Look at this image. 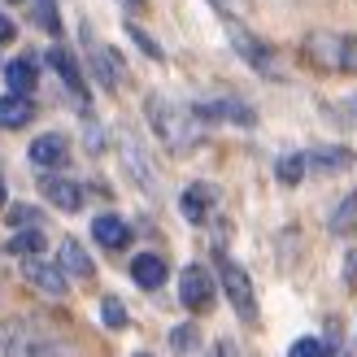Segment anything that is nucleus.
I'll return each instance as SVG.
<instances>
[{
	"label": "nucleus",
	"mask_w": 357,
	"mask_h": 357,
	"mask_svg": "<svg viewBox=\"0 0 357 357\" xmlns=\"http://www.w3.org/2000/svg\"><path fill=\"white\" fill-rule=\"evenodd\" d=\"M144 114L153 122L157 139H162L170 153H188V149L201 144V122L205 118L196 114V109H183V105H174L166 96H149L144 100Z\"/></svg>",
	"instance_id": "obj_1"
},
{
	"label": "nucleus",
	"mask_w": 357,
	"mask_h": 357,
	"mask_svg": "<svg viewBox=\"0 0 357 357\" xmlns=\"http://www.w3.org/2000/svg\"><path fill=\"white\" fill-rule=\"evenodd\" d=\"M349 40L353 35H340V31H310L301 52L314 70H340L344 75V61H349Z\"/></svg>",
	"instance_id": "obj_2"
},
{
	"label": "nucleus",
	"mask_w": 357,
	"mask_h": 357,
	"mask_svg": "<svg viewBox=\"0 0 357 357\" xmlns=\"http://www.w3.org/2000/svg\"><path fill=\"white\" fill-rule=\"evenodd\" d=\"M218 279H222V288H227L231 310H236L244 323H253V318H257V301H253V279L244 275V266L231 261V257H218Z\"/></svg>",
	"instance_id": "obj_3"
},
{
	"label": "nucleus",
	"mask_w": 357,
	"mask_h": 357,
	"mask_svg": "<svg viewBox=\"0 0 357 357\" xmlns=\"http://www.w3.org/2000/svg\"><path fill=\"white\" fill-rule=\"evenodd\" d=\"M227 35H231V44H236V52L257 70V75H266V79H283V70H279V61H275V48L271 44H261V40H253L244 26H236V22H227Z\"/></svg>",
	"instance_id": "obj_4"
},
{
	"label": "nucleus",
	"mask_w": 357,
	"mask_h": 357,
	"mask_svg": "<svg viewBox=\"0 0 357 357\" xmlns=\"http://www.w3.org/2000/svg\"><path fill=\"white\" fill-rule=\"evenodd\" d=\"M178 301H183L192 314L213 310V279H209L205 266H183V275H178Z\"/></svg>",
	"instance_id": "obj_5"
},
{
	"label": "nucleus",
	"mask_w": 357,
	"mask_h": 357,
	"mask_svg": "<svg viewBox=\"0 0 357 357\" xmlns=\"http://www.w3.org/2000/svg\"><path fill=\"white\" fill-rule=\"evenodd\" d=\"M22 275H26V283L35 292H44V296H66L70 292V279H66V271H61V261H44V257H26L22 261Z\"/></svg>",
	"instance_id": "obj_6"
},
{
	"label": "nucleus",
	"mask_w": 357,
	"mask_h": 357,
	"mask_svg": "<svg viewBox=\"0 0 357 357\" xmlns=\"http://www.w3.org/2000/svg\"><path fill=\"white\" fill-rule=\"evenodd\" d=\"M9 357H70V349L61 340H52V335H40V331H31L26 323H17Z\"/></svg>",
	"instance_id": "obj_7"
},
{
	"label": "nucleus",
	"mask_w": 357,
	"mask_h": 357,
	"mask_svg": "<svg viewBox=\"0 0 357 357\" xmlns=\"http://www.w3.org/2000/svg\"><path fill=\"white\" fill-rule=\"evenodd\" d=\"M196 114H201L205 122H236V127H257V114L248 109L244 100H231V96H222V100H205V105H196Z\"/></svg>",
	"instance_id": "obj_8"
},
{
	"label": "nucleus",
	"mask_w": 357,
	"mask_h": 357,
	"mask_svg": "<svg viewBox=\"0 0 357 357\" xmlns=\"http://www.w3.org/2000/svg\"><path fill=\"white\" fill-rule=\"evenodd\" d=\"M166 275H170V266H166V257H157V253H139V257L131 261V279H135L144 292H157V288L166 283Z\"/></svg>",
	"instance_id": "obj_9"
},
{
	"label": "nucleus",
	"mask_w": 357,
	"mask_h": 357,
	"mask_svg": "<svg viewBox=\"0 0 357 357\" xmlns=\"http://www.w3.org/2000/svg\"><path fill=\"white\" fill-rule=\"evenodd\" d=\"M122 166H127V174H131V178H135V183L144 188L149 196L157 192V178H153V170H149V157H144V149H139L131 135L122 139Z\"/></svg>",
	"instance_id": "obj_10"
},
{
	"label": "nucleus",
	"mask_w": 357,
	"mask_h": 357,
	"mask_svg": "<svg viewBox=\"0 0 357 357\" xmlns=\"http://www.w3.org/2000/svg\"><path fill=\"white\" fill-rule=\"evenodd\" d=\"M44 196H48V201L52 205H57V209H66V213H75V209H83V188L79 183H70V178H44Z\"/></svg>",
	"instance_id": "obj_11"
},
{
	"label": "nucleus",
	"mask_w": 357,
	"mask_h": 357,
	"mask_svg": "<svg viewBox=\"0 0 357 357\" xmlns=\"http://www.w3.org/2000/svg\"><path fill=\"white\" fill-rule=\"evenodd\" d=\"M305 157H310V170H318V174H344L357 166V157L349 149H314Z\"/></svg>",
	"instance_id": "obj_12"
},
{
	"label": "nucleus",
	"mask_w": 357,
	"mask_h": 357,
	"mask_svg": "<svg viewBox=\"0 0 357 357\" xmlns=\"http://www.w3.org/2000/svg\"><path fill=\"white\" fill-rule=\"evenodd\" d=\"M209 205H213V188L209 183H192L183 196H178V209H183L188 222H205L209 218Z\"/></svg>",
	"instance_id": "obj_13"
},
{
	"label": "nucleus",
	"mask_w": 357,
	"mask_h": 357,
	"mask_svg": "<svg viewBox=\"0 0 357 357\" xmlns=\"http://www.w3.org/2000/svg\"><path fill=\"white\" fill-rule=\"evenodd\" d=\"M31 118H35V105H31L26 96H17V92L0 96V127H5V131H17V127H26Z\"/></svg>",
	"instance_id": "obj_14"
},
{
	"label": "nucleus",
	"mask_w": 357,
	"mask_h": 357,
	"mask_svg": "<svg viewBox=\"0 0 357 357\" xmlns=\"http://www.w3.org/2000/svg\"><path fill=\"white\" fill-rule=\"evenodd\" d=\"M92 236H96L105 248H127V244H131V227L122 222V218H114V213H100V218L92 222Z\"/></svg>",
	"instance_id": "obj_15"
},
{
	"label": "nucleus",
	"mask_w": 357,
	"mask_h": 357,
	"mask_svg": "<svg viewBox=\"0 0 357 357\" xmlns=\"http://www.w3.org/2000/svg\"><path fill=\"white\" fill-rule=\"evenodd\" d=\"M31 162L35 166H61L66 162V135H57V131H48V135H40V139H35V144H31Z\"/></svg>",
	"instance_id": "obj_16"
},
{
	"label": "nucleus",
	"mask_w": 357,
	"mask_h": 357,
	"mask_svg": "<svg viewBox=\"0 0 357 357\" xmlns=\"http://www.w3.org/2000/svg\"><path fill=\"white\" fill-rule=\"evenodd\" d=\"M61 271L75 279H92V257L83 253L79 240H61Z\"/></svg>",
	"instance_id": "obj_17"
},
{
	"label": "nucleus",
	"mask_w": 357,
	"mask_h": 357,
	"mask_svg": "<svg viewBox=\"0 0 357 357\" xmlns=\"http://www.w3.org/2000/svg\"><path fill=\"white\" fill-rule=\"evenodd\" d=\"M48 66H52V70H57V75L66 79V87H70L75 96L83 92V75H79V66H75V57H70L66 48H52V52H48Z\"/></svg>",
	"instance_id": "obj_18"
},
{
	"label": "nucleus",
	"mask_w": 357,
	"mask_h": 357,
	"mask_svg": "<svg viewBox=\"0 0 357 357\" xmlns=\"http://www.w3.org/2000/svg\"><path fill=\"white\" fill-rule=\"evenodd\" d=\"M5 79H9V87H13L17 96H31V87H35V66H31L26 57H17V61L5 66Z\"/></svg>",
	"instance_id": "obj_19"
},
{
	"label": "nucleus",
	"mask_w": 357,
	"mask_h": 357,
	"mask_svg": "<svg viewBox=\"0 0 357 357\" xmlns=\"http://www.w3.org/2000/svg\"><path fill=\"white\" fill-rule=\"evenodd\" d=\"M9 253H17V257H40V253H44V236H40L35 227L13 231V240H9Z\"/></svg>",
	"instance_id": "obj_20"
},
{
	"label": "nucleus",
	"mask_w": 357,
	"mask_h": 357,
	"mask_svg": "<svg viewBox=\"0 0 357 357\" xmlns=\"http://www.w3.org/2000/svg\"><path fill=\"white\" fill-rule=\"evenodd\" d=\"M92 66H96V79H100L105 87H118V83H122V70H118L114 48H96V52H92Z\"/></svg>",
	"instance_id": "obj_21"
},
{
	"label": "nucleus",
	"mask_w": 357,
	"mask_h": 357,
	"mask_svg": "<svg viewBox=\"0 0 357 357\" xmlns=\"http://www.w3.org/2000/svg\"><path fill=\"white\" fill-rule=\"evenodd\" d=\"M305 170H310V157L305 153H288V157H279V166H275V174H279V183H301L305 178Z\"/></svg>",
	"instance_id": "obj_22"
},
{
	"label": "nucleus",
	"mask_w": 357,
	"mask_h": 357,
	"mask_svg": "<svg viewBox=\"0 0 357 357\" xmlns=\"http://www.w3.org/2000/svg\"><path fill=\"white\" fill-rule=\"evenodd\" d=\"M353 222H357V192H349L340 205H335V213H331V231L335 236H344V231H353Z\"/></svg>",
	"instance_id": "obj_23"
},
{
	"label": "nucleus",
	"mask_w": 357,
	"mask_h": 357,
	"mask_svg": "<svg viewBox=\"0 0 357 357\" xmlns=\"http://www.w3.org/2000/svg\"><path fill=\"white\" fill-rule=\"evenodd\" d=\"M170 349H174V353H183V357H188V353H196V349H201V331H196L192 323L174 327V331H170Z\"/></svg>",
	"instance_id": "obj_24"
},
{
	"label": "nucleus",
	"mask_w": 357,
	"mask_h": 357,
	"mask_svg": "<svg viewBox=\"0 0 357 357\" xmlns=\"http://www.w3.org/2000/svg\"><path fill=\"white\" fill-rule=\"evenodd\" d=\"M331 344H335V340H331ZM331 344L314 340V335H301V340H296V344L288 349V357H331V353H335Z\"/></svg>",
	"instance_id": "obj_25"
},
{
	"label": "nucleus",
	"mask_w": 357,
	"mask_h": 357,
	"mask_svg": "<svg viewBox=\"0 0 357 357\" xmlns=\"http://www.w3.org/2000/svg\"><path fill=\"white\" fill-rule=\"evenodd\" d=\"M100 318H105V327H127V305H122L118 296H105V305H100Z\"/></svg>",
	"instance_id": "obj_26"
},
{
	"label": "nucleus",
	"mask_w": 357,
	"mask_h": 357,
	"mask_svg": "<svg viewBox=\"0 0 357 357\" xmlns=\"http://www.w3.org/2000/svg\"><path fill=\"white\" fill-rule=\"evenodd\" d=\"M35 22H40L44 31H57L61 22H57V5L52 0H35Z\"/></svg>",
	"instance_id": "obj_27"
},
{
	"label": "nucleus",
	"mask_w": 357,
	"mask_h": 357,
	"mask_svg": "<svg viewBox=\"0 0 357 357\" xmlns=\"http://www.w3.org/2000/svg\"><path fill=\"white\" fill-rule=\"evenodd\" d=\"M209 5L222 13V22H236V17L248 13V0H209Z\"/></svg>",
	"instance_id": "obj_28"
},
{
	"label": "nucleus",
	"mask_w": 357,
	"mask_h": 357,
	"mask_svg": "<svg viewBox=\"0 0 357 357\" xmlns=\"http://www.w3.org/2000/svg\"><path fill=\"white\" fill-rule=\"evenodd\" d=\"M35 222H40V213H35L31 205H13L9 209V227L17 231V227H35Z\"/></svg>",
	"instance_id": "obj_29"
},
{
	"label": "nucleus",
	"mask_w": 357,
	"mask_h": 357,
	"mask_svg": "<svg viewBox=\"0 0 357 357\" xmlns=\"http://www.w3.org/2000/svg\"><path fill=\"white\" fill-rule=\"evenodd\" d=\"M127 35H131V40H135L139 48H144V52H149V57H157V61H162V44H157V40H149V35H144V31H139V26H127Z\"/></svg>",
	"instance_id": "obj_30"
},
{
	"label": "nucleus",
	"mask_w": 357,
	"mask_h": 357,
	"mask_svg": "<svg viewBox=\"0 0 357 357\" xmlns=\"http://www.w3.org/2000/svg\"><path fill=\"white\" fill-rule=\"evenodd\" d=\"M13 335H17V323H0V357L13 353Z\"/></svg>",
	"instance_id": "obj_31"
},
{
	"label": "nucleus",
	"mask_w": 357,
	"mask_h": 357,
	"mask_svg": "<svg viewBox=\"0 0 357 357\" xmlns=\"http://www.w3.org/2000/svg\"><path fill=\"white\" fill-rule=\"evenodd\" d=\"M213 357H240V349L231 340H218V344H213Z\"/></svg>",
	"instance_id": "obj_32"
},
{
	"label": "nucleus",
	"mask_w": 357,
	"mask_h": 357,
	"mask_svg": "<svg viewBox=\"0 0 357 357\" xmlns=\"http://www.w3.org/2000/svg\"><path fill=\"white\" fill-rule=\"evenodd\" d=\"M344 279L357 283V253H349V261H344Z\"/></svg>",
	"instance_id": "obj_33"
},
{
	"label": "nucleus",
	"mask_w": 357,
	"mask_h": 357,
	"mask_svg": "<svg viewBox=\"0 0 357 357\" xmlns=\"http://www.w3.org/2000/svg\"><path fill=\"white\" fill-rule=\"evenodd\" d=\"M5 40H13V22H9L5 13H0V44H5Z\"/></svg>",
	"instance_id": "obj_34"
},
{
	"label": "nucleus",
	"mask_w": 357,
	"mask_h": 357,
	"mask_svg": "<svg viewBox=\"0 0 357 357\" xmlns=\"http://www.w3.org/2000/svg\"><path fill=\"white\" fill-rule=\"evenodd\" d=\"M340 114H344V118H353V122H357V96H353V100H344V109H340Z\"/></svg>",
	"instance_id": "obj_35"
},
{
	"label": "nucleus",
	"mask_w": 357,
	"mask_h": 357,
	"mask_svg": "<svg viewBox=\"0 0 357 357\" xmlns=\"http://www.w3.org/2000/svg\"><path fill=\"white\" fill-rule=\"evenodd\" d=\"M0 205H5V178H0Z\"/></svg>",
	"instance_id": "obj_36"
},
{
	"label": "nucleus",
	"mask_w": 357,
	"mask_h": 357,
	"mask_svg": "<svg viewBox=\"0 0 357 357\" xmlns=\"http://www.w3.org/2000/svg\"><path fill=\"white\" fill-rule=\"evenodd\" d=\"M335 357H349V353H335Z\"/></svg>",
	"instance_id": "obj_37"
},
{
	"label": "nucleus",
	"mask_w": 357,
	"mask_h": 357,
	"mask_svg": "<svg viewBox=\"0 0 357 357\" xmlns=\"http://www.w3.org/2000/svg\"><path fill=\"white\" fill-rule=\"evenodd\" d=\"M135 357H149V353H135Z\"/></svg>",
	"instance_id": "obj_38"
},
{
	"label": "nucleus",
	"mask_w": 357,
	"mask_h": 357,
	"mask_svg": "<svg viewBox=\"0 0 357 357\" xmlns=\"http://www.w3.org/2000/svg\"><path fill=\"white\" fill-rule=\"evenodd\" d=\"M131 5H139V0H131Z\"/></svg>",
	"instance_id": "obj_39"
}]
</instances>
